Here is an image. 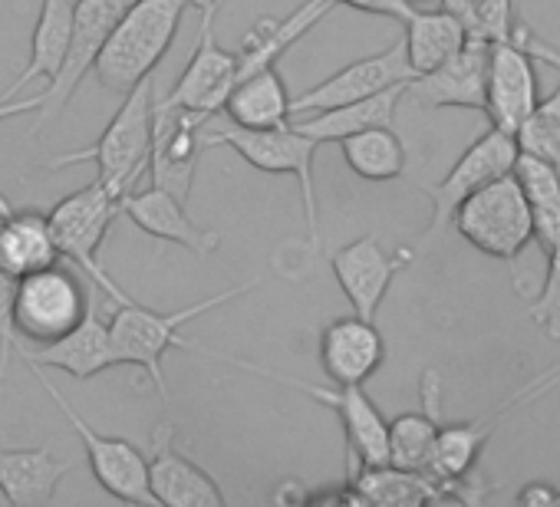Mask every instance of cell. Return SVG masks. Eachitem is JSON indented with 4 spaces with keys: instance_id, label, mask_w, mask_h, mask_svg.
<instances>
[{
    "instance_id": "6da1fadb",
    "label": "cell",
    "mask_w": 560,
    "mask_h": 507,
    "mask_svg": "<svg viewBox=\"0 0 560 507\" xmlns=\"http://www.w3.org/2000/svg\"><path fill=\"white\" fill-rule=\"evenodd\" d=\"M260 281L250 278V281H241V284H231L224 291H218L214 297H205L198 304H188L182 310H152L145 304H136L132 297L126 304H116V314L109 320V333H113V359L116 366H136L149 376V382L159 389L162 399H168V382H165V373H162V359L172 346H182V350H195V340L182 337V327L231 304L234 297H244L257 287Z\"/></svg>"
},
{
    "instance_id": "7a4b0ae2",
    "label": "cell",
    "mask_w": 560,
    "mask_h": 507,
    "mask_svg": "<svg viewBox=\"0 0 560 507\" xmlns=\"http://www.w3.org/2000/svg\"><path fill=\"white\" fill-rule=\"evenodd\" d=\"M188 8V0H139L136 8H129L93 60L96 80L116 96H126L149 80L175 44Z\"/></svg>"
},
{
    "instance_id": "3957f363",
    "label": "cell",
    "mask_w": 560,
    "mask_h": 507,
    "mask_svg": "<svg viewBox=\"0 0 560 507\" xmlns=\"http://www.w3.org/2000/svg\"><path fill=\"white\" fill-rule=\"evenodd\" d=\"M155 96H159V83L152 76L142 80L136 90H129L122 96V106L116 109V116L109 119V126L96 139V145L57 155V158H50V168L60 172V168H70V165L93 162L96 178L109 191H116L119 198L129 194L136 188V181L149 172Z\"/></svg>"
},
{
    "instance_id": "277c9868",
    "label": "cell",
    "mask_w": 560,
    "mask_h": 507,
    "mask_svg": "<svg viewBox=\"0 0 560 507\" xmlns=\"http://www.w3.org/2000/svg\"><path fill=\"white\" fill-rule=\"evenodd\" d=\"M201 139H205V145H224V149L237 152L250 168H257L264 175H291L301 185L311 247L320 250V208H317V185H314V155L320 149L317 139L304 135L298 126L241 129L231 122L218 126L214 119L205 122Z\"/></svg>"
},
{
    "instance_id": "5b68a950",
    "label": "cell",
    "mask_w": 560,
    "mask_h": 507,
    "mask_svg": "<svg viewBox=\"0 0 560 507\" xmlns=\"http://www.w3.org/2000/svg\"><path fill=\"white\" fill-rule=\"evenodd\" d=\"M119 194L109 191L100 178H93L90 185H83L80 191L67 194L63 201H57L47 211L54 240L60 247V258H67L73 268H80L109 300L126 304V291L113 281V274L100 264V250L103 240L113 227V221L119 217Z\"/></svg>"
},
{
    "instance_id": "8992f818",
    "label": "cell",
    "mask_w": 560,
    "mask_h": 507,
    "mask_svg": "<svg viewBox=\"0 0 560 507\" xmlns=\"http://www.w3.org/2000/svg\"><path fill=\"white\" fill-rule=\"evenodd\" d=\"M452 227L481 254L498 261H514L521 250L534 240V221L527 194L514 172L488 181L475 194H468L455 214Z\"/></svg>"
},
{
    "instance_id": "52a82bcc",
    "label": "cell",
    "mask_w": 560,
    "mask_h": 507,
    "mask_svg": "<svg viewBox=\"0 0 560 507\" xmlns=\"http://www.w3.org/2000/svg\"><path fill=\"white\" fill-rule=\"evenodd\" d=\"M201 353L211 356V359H224L231 366H241L247 373H257L264 379H273V382L288 386V389H298V392L317 399L320 405L334 409L337 418H340V425H343L350 468H360V464H389V422L376 409V402L366 396L363 386H311V382L288 379L284 373L254 366L247 359H237V356H228V353H218V350H201Z\"/></svg>"
},
{
    "instance_id": "ba28073f",
    "label": "cell",
    "mask_w": 560,
    "mask_h": 507,
    "mask_svg": "<svg viewBox=\"0 0 560 507\" xmlns=\"http://www.w3.org/2000/svg\"><path fill=\"white\" fill-rule=\"evenodd\" d=\"M90 310V294L83 281L63 264L40 268L18 281L14 294V333L18 343L44 346L73 330Z\"/></svg>"
},
{
    "instance_id": "9c48e42d",
    "label": "cell",
    "mask_w": 560,
    "mask_h": 507,
    "mask_svg": "<svg viewBox=\"0 0 560 507\" xmlns=\"http://www.w3.org/2000/svg\"><path fill=\"white\" fill-rule=\"evenodd\" d=\"M44 386V392L54 399V405L63 412V418L73 425V432L80 435L83 448H86V461H90V471L93 477L100 481V487L116 497V500H126V504H142V507H155V497L149 491V468H145V451L129 441V438H116V435H103L96 432L77 409L73 402L57 389V382L40 369V366H31Z\"/></svg>"
},
{
    "instance_id": "30bf717a",
    "label": "cell",
    "mask_w": 560,
    "mask_h": 507,
    "mask_svg": "<svg viewBox=\"0 0 560 507\" xmlns=\"http://www.w3.org/2000/svg\"><path fill=\"white\" fill-rule=\"evenodd\" d=\"M521 149H517V139L501 132V129H491L481 132L462 155L458 162L448 168V175L429 188V201H432V217H429V231H425V240H435L445 227H452V214L455 208L475 194L478 188H485L488 181L514 172V162H517Z\"/></svg>"
},
{
    "instance_id": "8fae6325",
    "label": "cell",
    "mask_w": 560,
    "mask_h": 507,
    "mask_svg": "<svg viewBox=\"0 0 560 507\" xmlns=\"http://www.w3.org/2000/svg\"><path fill=\"white\" fill-rule=\"evenodd\" d=\"M139 0H77V21H73V47L70 57L63 63V70L47 83V90L40 93V109H37V126L34 132H40L44 126H50L54 119H60V113L67 109V103L73 99L77 86L86 80V73L93 70V60L103 47V40L109 37V31L129 14V8H136Z\"/></svg>"
},
{
    "instance_id": "7c38bea8",
    "label": "cell",
    "mask_w": 560,
    "mask_h": 507,
    "mask_svg": "<svg viewBox=\"0 0 560 507\" xmlns=\"http://www.w3.org/2000/svg\"><path fill=\"white\" fill-rule=\"evenodd\" d=\"M537 47L530 37L498 40L488 50V80H485V116L491 129L517 135L527 116L537 106V73H534Z\"/></svg>"
},
{
    "instance_id": "4fadbf2b",
    "label": "cell",
    "mask_w": 560,
    "mask_h": 507,
    "mask_svg": "<svg viewBox=\"0 0 560 507\" xmlns=\"http://www.w3.org/2000/svg\"><path fill=\"white\" fill-rule=\"evenodd\" d=\"M237 80H241L237 50H224L214 40V14H201V31H198L191 60L162 99L172 106H182L208 122L224 109Z\"/></svg>"
},
{
    "instance_id": "5bb4252c",
    "label": "cell",
    "mask_w": 560,
    "mask_h": 507,
    "mask_svg": "<svg viewBox=\"0 0 560 507\" xmlns=\"http://www.w3.org/2000/svg\"><path fill=\"white\" fill-rule=\"evenodd\" d=\"M412 261V250H386L380 244L376 234H363L357 240H350L347 247H340L330 258V271L343 291V297L350 300L357 317L376 320L396 274Z\"/></svg>"
},
{
    "instance_id": "9a60e30c",
    "label": "cell",
    "mask_w": 560,
    "mask_h": 507,
    "mask_svg": "<svg viewBox=\"0 0 560 507\" xmlns=\"http://www.w3.org/2000/svg\"><path fill=\"white\" fill-rule=\"evenodd\" d=\"M205 119L165 103L155 96V119H152V155H149V175L152 185L172 191L175 198L188 201L195 165L205 149Z\"/></svg>"
},
{
    "instance_id": "2e32d148",
    "label": "cell",
    "mask_w": 560,
    "mask_h": 507,
    "mask_svg": "<svg viewBox=\"0 0 560 507\" xmlns=\"http://www.w3.org/2000/svg\"><path fill=\"white\" fill-rule=\"evenodd\" d=\"M409 80H412V70H409V60H406V47H402V40H396L383 54L353 60L343 70H337L334 76H327L324 83H317L307 93L294 96L291 99V116H298V113L311 116V113L337 109V106L376 96V93H383L389 86H399V83H409Z\"/></svg>"
},
{
    "instance_id": "e0dca14e",
    "label": "cell",
    "mask_w": 560,
    "mask_h": 507,
    "mask_svg": "<svg viewBox=\"0 0 560 507\" xmlns=\"http://www.w3.org/2000/svg\"><path fill=\"white\" fill-rule=\"evenodd\" d=\"M145 468H149V491H152L155 504L224 507V494H221L218 481L175 445V425L168 418L152 432V441L145 451Z\"/></svg>"
},
{
    "instance_id": "ac0fdd59",
    "label": "cell",
    "mask_w": 560,
    "mask_h": 507,
    "mask_svg": "<svg viewBox=\"0 0 560 507\" xmlns=\"http://www.w3.org/2000/svg\"><path fill=\"white\" fill-rule=\"evenodd\" d=\"M488 50L485 40H465V47L448 57L442 67L412 76L406 96L419 109H485V80H488Z\"/></svg>"
},
{
    "instance_id": "d6986e66",
    "label": "cell",
    "mask_w": 560,
    "mask_h": 507,
    "mask_svg": "<svg viewBox=\"0 0 560 507\" xmlns=\"http://www.w3.org/2000/svg\"><path fill=\"white\" fill-rule=\"evenodd\" d=\"M14 350L21 353L24 363L40 366V369H60L73 379H93L116 366L109 323L103 320V314L93 304H90L86 317L63 337H57L54 343L34 346V350L27 343H14Z\"/></svg>"
},
{
    "instance_id": "ffe728a7",
    "label": "cell",
    "mask_w": 560,
    "mask_h": 507,
    "mask_svg": "<svg viewBox=\"0 0 560 507\" xmlns=\"http://www.w3.org/2000/svg\"><path fill=\"white\" fill-rule=\"evenodd\" d=\"M320 366L334 386H363L386 359V340L376 320L337 317L320 333Z\"/></svg>"
},
{
    "instance_id": "44dd1931",
    "label": "cell",
    "mask_w": 560,
    "mask_h": 507,
    "mask_svg": "<svg viewBox=\"0 0 560 507\" xmlns=\"http://www.w3.org/2000/svg\"><path fill=\"white\" fill-rule=\"evenodd\" d=\"M119 214H126L139 231H145L149 237L155 240H165V244H178L185 250H191L195 258H208L221 247V237L198 227L185 208L182 198H175L172 191L152 185L145 191H129L122 194L119 201Z\"/></svg>"
},
{
    "instance_id": "7402d4cb",
    "label": "cell",
    "mask_w": 560,
    "mask_h": 507,
    "mask_svg": "<svg viewBox=\"0 0 560 507\" xmlns=\"http://www.w3.org/2000/svg\"><path fill=\"white\" fill-rule=\"evenodd\" d=\"M73 21H77V0H40V14L31 34V57L21 76L8 86L4 99H14L27 83L54 80L73 47Z\"/></svg>"
},
{
    "instance_id": "603a6c76",
    "label": "cell",
    "mask_w": 560,
    "mask_h": 507,
    "mask_svg": "<svg viewBox=\"0 0 560 507\" xmlns=\"http://www.w3.org/2000/svg\"><path fill=\"white\" fill-rule=\"evenodd\" d=\"M57 261H60V247L54 240V231L44 211L11 208L0 214V271H8L11 278L21 281Z\"/></svg>"
},
{
    "instance_id": "cb8c5ba5",
    "label": "cell",
    "mask_w": 560,
    "mask_h": 507,
    "mask_svg": "<svg viewBox=\"0 0 560 507\" xmlns=\"http://www.w3.org/2000/svg\"><path fill=\"white\" fill-rule=\"evenodd\" d=\"M70 461L50 448H0V494L14 507H44L54 500Z\"/></svg>"
},
{
    "instance_id": "d4e9b609",
    "label": "cell",
    "mask_w": 560,
    "mask_h": 507,
    "mask_svg": "<svg viewBox=\"0 0 560 507\" xmlns=\"http://www.w3.org/2000/svg\"><path fill=\"white\" fill-rule=\"evenodd\" d=\"M419 392H422V412H402L389 422V464L429 474L435 455V435H439V392H442V379L435 369L422 373Z\"/></svg>"
},
{
    "instance_id": "484cf974",
    "label": "cell",
    "mask_w": 560,
    "mask_h": 507,
    "mask_svg": "<svg viewBox=\"0 0 560 507\" xmlns=\"http://www.w3.org/2000/svg\"><path fill=\"white\" fill-rule=\"evenodd\" d=\"M291 99L277 67H264L234 83L221 113L241 129H280L291 126Z\"/></svg>"
},
{
    "instance_id": "4316f807",
    "label": "cell",
    "mask_w": 560,
    "mask_h": 507,
    "mask_svg": "<svg viewBox=\"0 0 560 507\" xmlns=\"http://www.w3.org/2000/svg\"><path fill=\"white\" fill-rule=\"evenodd\" d=\"M402 99H406V83L389 86V90H383V93H376V96H366V99L337 106V109L311 113L307 119L298 122V129H301L304 135L317 139L320 145H324V142H343L347 135H357V132H363V129L393 126L396 109H399Z\"/></svg>"
},
{
    "instance_id": "83f0119b",
    "label": "cell",
    "mask_w": 560,
    "mask_h": 507,
    "mask_svg": "<svg viewBox=\"0 0 560 507\" xmlns=\"http://www.w3.org/2000/svg\"><path fill=\"white\" fill-rule=\"evenodd\" d=\"M514 402H504L501 409H494L491 415L485 418H471V422H452V425H442L439 422V435H435V455H432V468L429 474L445 481V484H462L471 477L491 432H494V422L511 409Z\"/></svg>"
},
{
    "instance_id": "f1b7e54d",
    "label": "cell",
    "mask_w": 560,
    "mask_h": 507,
    "mask_svg": "<svg viewBox=\"0 0 560 507\" xmlns=\"http://www.w3.org/2000/svg\"><path fill=\"white\" fill-rule=\"evenodd\" d=\"M465 40H468V34L452 11H445V8L412 11V17L406 21V37H402L412 76H422V73L442 67L448 57H455L465 47Z\"/></svg>"
},
{
    "instance_id": "f546056e",
    "label": "cell",
    "mask_w": 560,
    "mask_h": 507,
    "mask_svg": "<svg viewBox=\"0 0 560 507\" xmlns=\"http://www.w3.org/2000/svg\"><path fill=\"white\" fill-rule=\"evenodd\" d=\"M353 175L366 181H393L406 172V145L393 126H373L340 142Z\"/></svg>"
},
{
    "instance_id": "4dcf8cb0",
    "label": "cell",
    "mask_w": 560,
    "mask_h": 507,
    "mask_svg": "<svg viewBox=\"0 0 560 507\" xmlns=\"http://www.w3.org/2000/svg\"><path fill=\"white\" fill-rule=\"evenodd\" d=\"M442 8L452 11L465 34L471 40H485V44H498V40H521L530 37L524 34L514 0H442Z\"/></svg>"
},
{
    "instance_id": "1f68e13d",
    "label": "cell",
    "mask_w": 560,
    "mask_h": 507,
    "mask_svg": "<svg viewBox=\"0 0 560 507\" xmlns=\"http://www.w3.org/2000/svg\"><path fill=\"white\" fill-rule=\"evenodd\" d=\"M514 139L521 152L537 155L560 168V86L547 99H537L534 113L527 116V122Z\"/></svg>"
},
{
    "instance_id": "d6a6232c",
    "label": "cell",
    "mask_w": 560,
    "mask_h": 507,
    "mask_svg": "<svg viewBox=\"0 0 560 507\" xmlns=\"http://www.w3.org/2000/svg\"><path fill=\"white\" fill-rule=\"evenodd\" d=\"M544 258H547V274H544L540 294L530 304V317L550 337H560V244L547 247Z\"/></svg>"
},
{
    "instance_id": "836d02e7",
    "label": "cell",
    "mask_w": 560,
    "mask_h": 507,
    "mask_svg": "<svg viewBox=\"0 0 560 507\" xmlns=\"http://www.w3.org/2000/svg\"><path fill=\"white\" fill-rule=\"evenodd\" d=\"M311 8L320 17H327L337 8H353V11L376 14V17H389V21H399V24H406L412 17V8L406 4V0H311Z\"/></svg>"
},
{
    "instance_id": "e575fe53",
    "label": "cell",
    "mask_w": 560,
    "mask_h": 507,
    "mask_svg": "<svg viewBox=\"0 0 560 507\" xmlns=\"http://www.w3.org/2000/svg\"><path fill=\"white\" fill-rule=\"evenodd\" d=\"M14 294H18V278L0 271V379H4L8 359L14 353L18 333H14Z\"/></svg>"
},
{
    "instance_id": "d590c367",
    "label": "cell",
    "mask_w": 560,
    "mask_h": 507,
    "mask_svg": "<svg viewBox=\"0 0 560 507\" xmlns=\"http://www.w3.org/2000/svg\"><path fill=\"white\" fill-rule=\"evenodd\" d=\"M517 500L527 507H544V504H557V487L544 484V481H530L517 491Z\"/></svg>"
},
{
    "instance_id": "8d00e7d4",
    "label": "cell",
    "mask_w": 560,
    "mask_h": 507,
    "mask_svg": "<svg viewBox=\"0 0 560 507\" xmlns=\"http://www.w3.org/2000/svg\"><path fill=\"white\" fill-rule=\"evenodd\" d=\"M40 109V96H31V99H21V103H14V99H0V119H11V116H21V113H37ZM4 211H11V204H8V198L0 194V214Z\"/></svg>"
},
{
    "instance_id": "74e56055",
    "label": "cell",
    "mask_w": 560,
    "mask_h": 507,
    "mask_svg": "<svg viewBox=\"0 0 560 507\" xmlns=\"http://www.w3.org/2000/svg\"><path fill=\"white\" fill-rule=\"evenodd\" d=\"M188 4H191L195 11H201V14H214L221 0H188Z\"/></svg>"
},
{
    "instance_id": "f35d334b",
    "label": "cell",
    "mask_w": 560,
    "mask_h": 507,
    "mask_svg": "<svg viewBox=\"0 0 560 507\" xmlns=\"http://www.w3.org/2000/svg\"><path fill=\"white\" fill-rule=\"evenodd\" d=\"M557 504H560V487H557Z\"/></svg>"
}]
</instances>
